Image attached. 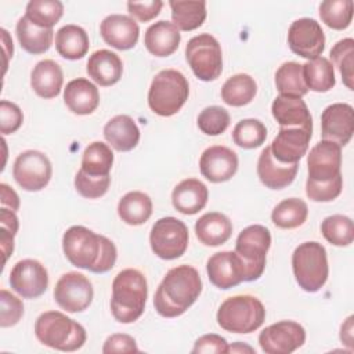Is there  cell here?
<instances>
[{
  "instance_id": "6da1fadb",
  "label": "cell",
  "mask_w": 354,
  "mask_h": 354,
  "mask_svg": "<svg viewBox=\"0 0 354 354\" xmlns=\"http://www.w3.org/2000/svg\"><path fill=\"white\" fill-rule=\"evenodd\" d=\"M62 249L72 266L94 274L112 270L118 257L116 246L111 239L83 225H72L64 232Z\"/></svg>"
},
{
  "instance_id": "7a4b0ae2",
  "label": "cell",
  "mask_w": 354,
  "mask_h": 354,
  "mask_svg": "<svg viewBox=\"0 0 354 354\" xmlns=\"http://www.w3.org/2000/svg\"><path fill=\"white\" fill-rule=\"evenodd\" d=\"M201 292L202 279L196 268L187 264L173 267L155 292V310L165 318L178 317L196 301Z\"/></svg>"
},
{
  "instance_id": "3957f363",
  "label": "cell",
  "mask_w": 354,
  "mask_h": 354,
  "mask_svg": "<svg viewBox=\"0 0 354 354\" xmlns=\"http://www.w3.org/2000/svg\"><path fill=\"white\" fill-rule=\"evenodd\" d=\"M148 296V285L144 274L136 268L122 270L112 282L111 311L116 321L131 324L144 310Z\"/></svg>"
},
{
  "instance_id": "277c9868",
  "label": "cell",
  "mask_w": 354,
  "mask_h": 354,
  "mask_svg": "<svg viewBox=\"0 0 354 354\" xmlns=\"http://www.w3.org/2000/svg\"><path fill=\"white\" fill-rule=\"evenodd\" d=\"M37 340L59 351H76L86 343V329L61 311H46L35 322Z\"/></svg>"
},
{
  "instance_id": "5b68a950",
  "label": "cell",
  "mask_w": 354,
  "mask_h": 354,
  "mask_svg": "<svg viewBox=\"0 0 354 354\" xmlns=\"http://www.w3.org/2000/svg\"><path fill=\"white\" fill-rule=\"evenodd\" d=\"M189 95L187 77L176 69H163L155 75L148 91V105L159 116L177 113Z\"/></svg>"
},
{
  "instance_id": "8992f818",
  "label": "cell",
  "mask_w": 354,
  "mask_h": 354,
  "mask_svg": "<svg viewBox=\"0 0 354 354\" xmlns=\"http://www.w3.org/2000/svg\"><path fill=\"white\" fill-rule=\"evenodd\" d=\"M266 319L263 303L250 295L225 299L217 311V324L231 333H250L257 330Z\"/></svg>"
},
{
  "instance_id": "52a82bcc",
  "label": "cell",
  "mask_w": 354,
  "mask_h": 354,
  "mask_svg": "<svg viewBox=\"0 0 354 354\" xmlns=\"http://www.w3.org/2000/svg\"><path fill=\"white\" fill-rule=\"evenodd\" d=\"M292 268L299 286L308 292H318L326 282L329 267L325 248L315 241L300 243L292 254Z\"/></svg>"
},
{
  "instance_id": "ba28073f",
  "label": "cell",
  "mask_w": 354,
  "mask_h": 354,
  "mask_svg": "<svg viewBox=\"0 0 354 354\" xmlns=\"http://www.w3.org/2000/svg\"><path fill=\"white\" fill-rule=\"evenodd\" d=\"M271 246L270 230L260 224L243 228L235 242V253L246 268V282L259 279L266 268V256Z\"/></svg>"
},
{
  "instance_id": "9c48e42d",
  "label": "cell",
  "mask_w": 354,
  "mask_h": 354,
  "mask_svg": "<svg viewBox=\"0 0 354 354\" xmlns=\"http://www.w3.org/2000/svg\"><path fill=\"white\" fill-rule=\"evenodd\" d=\"M185 59L194 75L203 82L216 80L221 75V46L210 33H201L188 40L185 46Z\"/></svg>"
},
{
  "instance_id": "30bf717a",
  "label": "cell",
  "mask_w": 354,
  "mask_h": 354,
  "mask_svg": "<svg viewBox=\"0 0 354 354\" xmlns=\"http://www.w3.org/2000/svg\"><path fill=\"white\" fill-rule=\"evenodd\" d=\"M188 228L176 217H162L152 225L149 243L152 252L163 260L181 257L188 248Z\"/></svg>"
},
{
  "instance_id": "8fae6325",
  "label": "cell",
  "mask_w": 354,
  "mask_h": 354,
  "mask_svg": "<svg viewBox=\"0 0 354 354\" xmlns=\"http://www.w3.org/2000/svg\"><path fill=\"white\" fill-rule=\"evenodd\" d=\"M51 162L40 151L28 149L17 156L12 166V176L17 184L25 191H40L51 178Z\"/></svg>"
},
{
  "instance_id": "7c38bea8",
  "label": "cell",
  "mask_w": 354,
  "mask_h": 354,
  "mask_svg": "<svg viewBox=\"0 0 354 354\" xmlns=\"http://www.w3.org/2000/svg\"><path fill=\"white\" fill-rule=\"evenodd\" d=\"M93 296L90 279L76 271L61 275L54 288V300L66 313L84 311L91 304Z\"/></svg>"
},
{
  "instance_id": "4fadbf2b",
  "label": "cell",
  "mask_w": 354,
  "mask_h": 354,
  "mask_svg": "<svg viewBox=\"0 0 354 354\" xmlns=\"http://www.w3.org/2000/svg\"><path fill=\"white\" fill-rule=\"evenodd\" d=\"M306 342L304 328L295 321H278L259 335V344L267 354H290Z\"/></svg>"
},
{
  "instance_id": "5bb4252c",
  "label": "cell",
  "mask_w": 354,
  "mask_h": 354,
  "mask_svg": "<svg viewBox=\"0 0 354 354\" xmlns=\"http://www.w3.org/2000/svg\"><path fill=\"white\" fill-rule=\"evenodd\" d=\"M288 44L295 54L308 61L315 59L324 53L325 35L315 19L299 18L289 26Z\"/></svg>"
},
{
  "instance_id": "9a60e30c",
  "label": "cell",
  "mask_w": 354,
  "mask_h": 354,
  "mask_svg": "<svg viewBox=\"0 0 354 354\" xmlns=\"http://www.w3.org/2000/svg\"><path fill=\"white\" fill-rule=\"evenodd\" d=\"M8 281L11 289L19 296L25 299H36L47 290L48 274L40 261L24 259L12 267Z\"/></svg>"
},
{
  "instance_id": "2e32d148",
  "label": "cell",
  "mask_w": 354,
  "mask_h": 354,
  "mask_svg": "<svg viewBox=\"0 0 354 354\" xmlns=\"http://www.w3.org/2000/svg\"><path fill=\"white\" fill-rule=\"evenodd\" d=\"M206 271L210 282L218 289H230L246 282V268L242 259L231 250L217 252L209 257Z\"/></svg>"
},
{
  "instance_id": "e0dca14e",
  "label": "cell",
  "mask_w": 354,
  "mask_h": 354,
  "mask_svg": "<svg viewBox=\"0 0 354 354\" xmlns=\"http://www.w3.org/2000/svg\"><path fill=\"white\" fill-rule=\"evenodd\" d=\"M354 133V111L350 104L336 102L326 106L321 115L322 140L340 147L348 144Z\"/></svg>"
},
{
  "instance_id": "ac0fdd59",
  "label": "cell",
  "mask_w": 354,
  "mask_h": 354,
  "mask_svg": "<svg viewBox=\"0 0 354 354\" xmlns=\"http://www.w3.org/2000/svg\"><path fill=\"white\" fill-rule=\"evenodd\" d=\"M342 166V147L336 142L321 140L307 155L308 180L329 181L339 176Z\"/></svg>"
},
{
  "instance_id": "d6986e66",
  "label": "cell",
  "mask_w": 354,
  "mask_h": 354,
  "mask_svg": "<svg viewBox=\"0 0 354 354\" xmlns=\"http://www.w3.org/2000/svg\"><path fill=\"white\" fill-rule=\"evenodd\" d=\"M311 134L313 129L279 127L277 137L270 145L272 156L281 163H299L308 149Z\"/></svg>"
},
{
  "instance_id": "ffe728a7",
  "label": "cell",
  "mask_w": 354,
  "mask_h": 354,
  "mask_svg": "<svg viewBox=\"0 0 354 354\" xmlns=\"http://www.w3.org/2000/svg\"><path fill=\"white\" fill-rule=\"evenodd\" d=\"M199 169L210 183L228 181L238 170V155L224 145L209 147L201 155Z\"/></svg>"
},
{
  "instance_id": "44dd1931",
  "label": "cell",
  "mask_w": 354,
  "mask_h": 354,
  "mask_svg": "<svg viewBox=\"0 0 354 354\" xmlns=\"http://www.w3.org/2000/svg\"><path fill=\"white\" fill-rule=\"evenodd\" d=\"M101 37L116 50H130L137 44L140 36L138 24L129 15L111 14L100 25Z\"/></svg>"
},
{
  "instance_id": "7402d4cb",
  "label": "cell",
  "mask_w": 354,
  "mask_h": 354,
  "mask_svg": "<svg viewBox=\"0 0 354 354\" xmlns=\"http://www.w3.org/2000/svg\"><path fill=\"white\" fill-rule=\"evenodd\" d=\"M299 165L281 163L272 153L270 147H266L257 160V176L260 181L270 189H282L293 183L297 174Z\"/></svg>"
},
{
  "instance_id": "603a6c76",
  "label": "cell",
  "mask_w": 354,
  "mask_h": 354,
  "mask_svg": "<svg viewBox=\"0 0 354 354\" xmlns=\"http://www.w3.org/2000/svg\"><path fill=\"white\" fill-rule=\"evenodd\" d=\"M271 112L281 127L313 129L311 113L301 98L278 95L272 101Z\"/></svg>"
},
{
  "instance_id": "cb8c5ba5",
  "label": "cell",
  "mask_w": 354,
  "mask_h": 354,
  "mask_svg": "<svg viewBox=\"0 0 354 354\" xmlns=\"http://www.w3.org/2000/svg\"><path fill=\"white\" fill-rule=\"evenodd\" d=\"M209 198L207 187L198 178H185L171 192V202L177 212L191 216L202 210Z\"/></svg>"
},
{
  "instance_id": "d4e9b609",
  "label": "cell",
  "mask_w": 354,
  "mask_h": 354,
  "mask_svg": "<svg viewBox=\"0 0 354 354\" xmlns=\"http://www.w3.org/2000/svg\"><path fill=\"white\" fill-rule=\"evenodd\" d=\"M86 71L97 84L108 87L120 80L123 64L116 53L109 50H97L88 57Z\"/></svg>"
},
{
  "instance_id": "484cf974",
  "label": "cell",
  "mask_w": 354,
  "mask_h": 354,
  "mask_svg": "<svg viewBox=\"0 0 354 354\" xmlns=\"http://www.w3.org/2000/svg\"><path fill=\"white\" fill-rule=\"evenodd\" d=\"M64 101L71 112L90 115L100 104V93L95 84L84 77L71 80L64 88Z\"/></svg>"
},
{
  "instance_id": "4316f807",
  "label": "cell",
  "mask_w": 354,
  "mask_h": 354,
  "mask_svg": "<svg viewBox=\"0 0 354 354\" xmlns=\"http://www.w3.org/2000/svg\"><path fill=\"white\" fill-rule=\"evenodd\" d=\"M181 33L169 21H158L148 26L144 35L147 50L155 57H169L180 46Z\"/></svg>"
},
{
  "instance_id": "83f0119b",
  "label": "cell",
  "mask_w": 354,
  "mask_h": 354,
  "mask_svg": "<svg viewBox=\"0 0 354 354\" xmlns=\"http://www.w3.org/2000/svg\"><path fill=\"white\" fill-rule=\"evenodd\" d=\"M104 137L119 152H129L140 141V130L129 115H116L104 126Z\"/></svg>"
},
{
  "instance_id": "f1b7e54d",
  "label": "cell",
  "mask_w": 354,
  "mask_h": 354,
  "mask_svg": "<svg viewBox=\"0 0 354 354\" xmlns=\"http://www.w3.org/2000/svg\"><path fill=\"white\" fill-rule=\"evenodd\" d=\"M195 234L205 246H220L231 238L232 223L223 213H205L195 223Z\"/></svg>"
},
{
  "instance_id": "f546056e",
  "label": "cell",
  "mask_w": 354,
  "mask_h": 354,
  "mask_svg": "<svg viewBox=\"0 0 354 354\" xmlns=\"http://www.w3.org/2000/svg\"><path fill=\"white\" fill-rule=\"evenodd\" d=\"M64 83V73L61 66L53 59H43L35 65L30 73V86L33 91L50 100L59 94Z\"/></svg>"
},
{
  "instance_id": "4dcf8cb0",
  "label": "cell",
  "mask_w": 354,
  "mask_h": 354,
  "mask_svg": "<svg viewBox=\"0 0 354 354\" xmlns=\"http://www.w3.org/2000/svg\"><path fill=\"white\" fill-rule=\"evenodd\" d=\"M90 47L88 36L82 26L69 24L59 28L55 33V48L65 59L83 58Z\"/></svg>"
},
{
  "instance_id": "1f68e13d",
  "label": "cell",
  "mask_w": 354,
  "mask_h": 354,
  "mask_svg": "<svg viewBox=\"0 0 354 354\" xmlns=\"http://www.w3.org/2000/svg\"><path fill=\"white\" fill-rule=\"evenodd\" d=\"M15 32L21 47L29 54H43L53 44V29L39 28L32 24L25 15L18 19Z\"/></svg>"
},
{
  "instance_id": "d6a6232c",
  "label": "cell",
  "mask_w": 354,
  "mask_h": 354,
  "mask_svg": "<svg viewBox=\"0 0 354 354\" xmlns=\"http://www.w3.org/2000/svg\"><path fill=\"white\" fill-rule=\"evenodd\" d=\"M118 214L129 225H141L152 214V201L141 191H130L119 201Z\"/></svg>"
},
{
  "instance_id": "836d02e7",
  "label": "cell",
  "mask_w": 354,
  "mask_h": 354,
  "mask_svg": "<svg viewBox=\"0 0 354 354\" xmlns=\"http://www.w3.org/2000/svg\"><path fill=\"white\" fill-rule=\"evenodd\" d=\"M257 93L254 79L248 73H236L225 80L221 87V98L230 106H243L252 102Z\"/></svg>"
},
{
  "instance_id": "e575fe53",
  "label": "cell",
  "mask_w": 354,
  "mask_h": 354,
  "mask_svg": "<svg viewBox=\"0 0 354 354\" xmlns=\"http://www.w3.org/2000/svg\"><path fill=\"white\" fill-rule=\"evenodd\" d=\"M303 79L307 88L315 93H326L336 84L333 65L325 57L307 61L303 65Z\"/></svg>"
},
{
  "instance_id": "d590c367",
  "label": "cell",
  "mask_w": 354,
  "mask_h": 354,
  "mask_svg": "<svg viewBox=\"0 0 354 354\" xmlns=\"http://www.w3.org/2000/svg\"><path fill=\"white\" fill-rule=\"evenodd\" d=\"M171 8L173 25L178 30H194L199 28L206 19V3L205 1H169Z\"/></svg>"
},
{
  "instance_id": "8d00e7d4",
  "label": "cell",
  "mask_w": 354,
  "mask_h": 354,
  "mask_svg": "<svg viewBox=\"0 0 354 354\" xmlns=\"http://www.w3.org/2000/svg\"><path fill=\"white\" fill-rule=\"evenodd\" d=\"M113 165V152L111 147L101 141L88 144L82 156V170L93 177L109 176Z\"/></svg>"
},
{
  "instance_id": "74e56055",
  "label": "cell",
  "mask_w": 354,
  "mask_h": 354,
  "mask_svg": "<svg viewBox=\"0 0 354 354\" xmlns=\"http://www.w3.org/2000/svg\"><path fill=\"white\" fill-rule=\"evenodd\" d=\"M275 86L279 95L301 98L308 88L303 79V65L295 61L283 62L275 72Z\"/></svg>"
},
{
  "instance_id": "f35d334b",
  "label": "cell",
  "mask_w": 354,
  "mask_h": 354,
  "mask_svg": "<svg viewBox=\"0 0 354 354\" xmlns=\"http://www.w3.org/2000/svg\"><path fill=\"white\" fill-rule=\"evenodd\" d=\"M308 216L307 203L300 198H288L281 201L271 213L272 223L282 230L297 228L304 224Z\"/></svg>"
},
{
  "instance_id": "ab89813d",
  "label": "cell",
  "mask_w": 354,
  "mask_h": 354,
  "mask_svg": "<svg viewBox=\"0 0 354 354\" xmlns=\"http://www.w3.org/2000/svg\"><path fill=\"white\" fill-rule=\"evenodd\" d=\"M64 14V4L58 0H30L25 17L39 28L53 29Z\"/></svg>"
},
{
  "instance_id": "60d3db41",
  "label": "cell",
  "mask_w": 354,
  "mask_h": 354,
  "mask_svg": "<svg viewBox=\"0 0 354 354\" xmlns=\"http://www.w3.org/2000/svg\"><path fill=\"white\" fill-rule=\"evenodd\" d=\"M321 21L330 29L343 30L353 19L351 0H325L319 4Z\"/></svg>"
},
{
  "instance_id": "b9f144b4",
  "label": "cell",
  "mask_w": 354,
  "mask_h": 354,
  "mask_svg": "<svg viewBox=\"0 0 354 354\" xmlns=\"http://www.w3.org/2000/svg\"><path fill=\"white\" fill-rule=\"evenodd\" d=\"M321 232L324 238L335 246H348L354 241V225L350 217L343 214H333L321 223Z\"/></svg>"
},
{
  "instance_id": "7bdbcfd3",
  "label": "cell",
  "mask_w": 354,
  "mask_h": 354,
  "mask_svg": "<svg viewBox=\"0 0 354 354\" xmlns=\"http://www.w3.org/2000/svg\"><path fill=\"white\" fill-rule=\"evenodd\" d=\"M267 138V129L259 119H242L232 130L234 142L245 149H253L264 144Z\"/></svg>"
},
{
  "instance_id": "ee69618b",
  "label": "cell",
  "mask_w": 354,
  "mask_h": 354,
  "mask_svg": "<svg viewBox=\"0 0 354 354\" xmlns=\"http://www.w3.org/2000/svg\"><path fill=\"white\" fill-rule=\"evenodd\" d=\"M330 58L342 75L347 88L354 90V40L346 37L339 40L330 50Z\"/></svg>"
},
{
  "instance_id": "f6af8a7d",
  "label": "cell",
  "mask_w": 354,
  "mask_h": 354,
  "mask_svg": "<svg viewBox=\"0 0 354 354\" xmlns=\"http://www.w3.org/2000/svg\"><path fill=\"white\" fill-rule=\"evenodd\" d=\"M230 122L231 118L228 111L218 105L206 106L198 115V127L207 136H218L224 133L230 126Z\"/></svg>"
},
{
  "instance_id": "bcb514c9",
  "label": "cell",
  "mask_w": 354,
  "mask_h": 354,
  "mask_svg": "<svg viewBox=\"0 0 354 354\" xmlns=\"http://www.w3.org/2000/svg\"><path fill=\"white\" fill-rule=\"evenodd\" d=\"M111 184L109 176L93 177L86 174L82 169L75 176V188L76 191L87 199H97L106 194Z\"/></svg>"
},
{
  "instance_id": "7dc6e473",
  "label": "cell",
  "mask_w": 354,
  "mask_h": 354,
  "mask_svg": "<svg viewBox=\"0 0 354 354\" xmlns=\"http://www.w3.org/2000/svg\"><path fill=\"white\" fill-rule=\"evenodd\" d=\"M342 188H343L342 173L329 181L318 183L308 178L306 181V194L314 202H330L340 195Z\"/></svg>"
},
{
  "instance_id": "c3c4849f",
  "label": "cell",
  "mask_w": 354,
  "mask_h": 354,
  "mask_svg": "<svg viewBox=\"0 0 354 354\" xmlns=\"http://www.w3.org/2000/svg\"><path fill=\"white\" fill-rule=\"evenodd\" d=\"M0 326L10 328L19 322L24 315V304L21 299L14 296L7 289L0 290Z\"/></svg>"
},
{
  "instance_id": "681fc988",
  "label": "cell",
  "mask_w": 354,
  "mask_h": 354,
  "mask_svg": "<svg viewBox=\"0 0 354 354\" xmlns=\"http://www.w3.org/2000/svg\"><path fill=\"white\" fill-rule=\"evenodd\" d=\"M24 122V115L21 108L7 100L0 102V131L3 136L15 133Z\"/></svg>"
},
{
  "instance_id": "f907efd6",
  "label": "cell",
  "mask_w": 354,
  "mask_h": 354,
  "mask_svg": "<svg viewBox=\"0 0 354 354\" xmlns=\"http://www.w3.org/2000/svg\"><path fill=\"white\" fill-rule=\"evenodd\" d=\"M192 354H201V353H206V354H223V353H228V343L227 340L216 333H209V335H203L201 336L195 344L194 348L191 350Z\"/></svg>"
},
{
  "instance_id": "816d5d0a",
  "label": "cell",
  "mask_w": 354,
  "mask_h": 354,
  "mask_svg": "<svg viewBox=\"0 0 354 354\" xmlns=\"http://www.w3.org/2000/svg\"><path fill=\"white\" fill-rule=\"evenodd\" d=\"M138 347L137 343L134 340V337H131L130 335H124V333H115L111 335L102 347V353L104 354H111V353H138Z\"/></svg>"
},
{
  "instance_id": "f5cc1de1",
  "label": "cell",
  "mask_w": 354,
  "mask_h": 354,
  "mask_svg": "<svg viewBox=\"0 0 354 354\" xmlns=\"http://www.w3.org/2000/svg\"><path fill=\"white\" fill-rule=\"evenodd\" d=\"M162 7H163V1L160 0H152V1H144V3H136V1L127 3V10L130 15H133L141 22H148L155 17H158Z\"/></svg>"
},
{
  "instance_id": "db71d44e",
  "label": "cell",
  "mask_w": 354,
  "mask_h": 354,
  "mask_svg": "<svg viewBox=\"0 0 354 354\" xmlns=\"http://www.w3.org/2000/svg\"><path fill=\"white\" fill-rule=\"evenodd\" d=\"M0 195H1V199H0L1 207L10 209L12 212H17L19 209V198L17 192L6 183L0 184Z\"/></svg>"
},
{
  "instance_id": "11a10c76",
  "label": "cell",
  "mask_w": 354,
  "mask_h": 354,
  "mask_svg": "<svg viewBox=\"0 0 354 354\" xmlns=\"http://www.w3.org/2000/svg\"><path fill=\"white\" fill-rule=\"evenodd\" d=\"M0 224H1V227L7 228L10 232H12L14 235L18 232V227H19L18 217H17L15 212H12L10 209H6V207L0 209Z\"/></svg>"
},
{
  "instance_id": "9f6ffc18",
  "label": "cell",
  "mask_w": 354,
  "mask_h": 354,
  "mask_svg": "<svg viewBox=\"0 0 354 354\" xmlns=\"http://www.w3.org/2000/svg\"><path fill=\"white\" fill-rule=\"evenodd\" d=\"M0 243H1V252L4 254L3 257V264H6L7 259L14 250V234L10 232L7 228L1 227L0 230Z\"/></svg>"
},
{
  "instance_id": "6f0895ef",
  "label": "cell",
  "mask_w": 354,
  "mask_h": 354,
  "mask_svg": "<svg viewBox=\"0 0 354 354\" xmlns=\"http://www.w3.org/2000/svg\"><path fill=\"white\" fill-rule=\"evenodd\" d=\"M340 340L348 346L350 348H353V315H350L340 328Z\"/></svg>"
},
{
  "instance_id": "680465c9",
  "label": "cell",
  "mask_w": 354,
  "mask_h": 354,
  "mask_svg": "<svg viewBox=\"0 0 354 354\" xmlns=\"http://www.w3.org/2000/svg\"><path fill=\"white\" fill-rule=\"evenodd\" d=\"M0 32H1V40H3V47H4V53H6V64H4V66L7 68V59L10 57H12V40L10 39L8 32L4 28H1Z\"/></svg>"
},
{
  "instance_id": "91938a15",
  "label": "cell",
  "mask_w": 354,
  "mask_h": 354,
  "mask_svg": "<svg viewBox=\"0 0 354 354\" xmlns=\"http://www.w3.org/2000/svg\"><path fill=\"white\" fill-rule=\"evenodd\" d=\"M242 351L254 353V348H252L250 346L242 344V342H236L235 344H232L231 347H228V353H242Z\"/></svg>"
}]
</instances>
